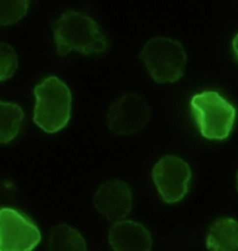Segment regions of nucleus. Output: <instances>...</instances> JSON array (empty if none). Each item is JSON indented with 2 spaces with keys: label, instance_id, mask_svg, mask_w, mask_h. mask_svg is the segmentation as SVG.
Here are the masks:
<instances>
[{
  "label": "nucleus",
  "instance_id": "nucleus-15",
  "mask_svg": "<svg viewBox=\"0 0 238 251\" xmlns=\"http://www.w3.org/2000/svg\"><path fill=\"white\" fill-rule=\"evenodd\" d=\"M232 51H234V55H235V58L238 61V34L232 40Z\"/></svg>",
  "mask_w": 238,
  "mask_h": 251
},
{
  "label": "nucleus",
  "instance_id": "nucleus-8",
  "mask_svg": "<svg viewBox=\"0 0 238 251\" xmlns=\"http://www.w3.org/2000/svg\"><path fill=\"white\" fill-rule=\"evenodd\" d=\"M94 205L97 211L110 222L124 220L132 207V195L127 183L110 180L103 183L94 195Z\"/></svg>",
  "mask_w": 238,
  "mask_h": 251
},
{
  "label": "nucleus",
  "instance_id": "nucleus-2",
  "mask_svg": "<svg viewBox=\"0 0 238 251\" xmlns=\"http://www.w3.org/2000/svg\"><path fill=\"white\" fill-rule=\"evenodd\" d=\"M34 124L45 132H58L70 121L72 92L58 77H46L34 88Z\"/></svg>",
  "mask_w": 238,
  "mask_h": 251
},
{
  "label": "nucleus",
  "instance_id": "nucleus-5",
  "mask_svg": "<svg viewBox=\"0 0 238 251\" xmlns=\"http://www.w3.org/2000/svg\"><path fill=\"white\" fill-rule=\"evenodd\" d=\"M42 239L39 227L14 208H0V251H33Z\"/></svg>",
  "mask_w": 238,
  "mask_h": 251
},
{
  "label": "nucleus",
  "instance_id": "nucleus-11",
  "mask_svg": "<svg viewBox=\"0 0 238 251\" xmlns=\"http://www.w3.org/2000/svg\"><path fill=\"white\" fill-rule=\"evenodd\" d=\"M48 251H86V242L76 229L58 225L51 230Z\"/></svg>",
  "mask_w": 238,
  "mask_h": 251
},
{
  "label": "nucleus",
  "instance_id": "nucleus-1",
  "mask_svg": "<svg viewBox=\"0 0 238 251\" xmlns=\"http://www.w3.org/2000/svg\"><path fill=\"white\" fill-rule=\"evenodd\" d=\"M54 39L58 55L64 57L72 51L85 55L103 54L107 40L100 25L82 12L67 11L54 24Z\"/></svg>",
  "mask_w": 238,
  "mask_h": 251
},
{
  "label": "nucleus",
  "instance_id": "nucleus-10",
  "mask_svg": "<svg viewBox=\"0 0 238 251\" xmlns=\"http://www.w3.org/2000/svg\"><path fill=\"white\" fill-rule=\"evenodd\" d=\"M206 245L209 251H238V222L222 217L209 227Z\"/></svg>",
  "mask_w": 238,
  "mask_h": 251
},
{
  "label": "nucleus",
  "instance_id": "nucleus-9",
  "mask_svg": "<svg viewBox=\"0 0 238 251\" xmlns=\"http://www.w3.org/2000/svg\"><path fill=\"white\" fill-rule=\"evenodd\" d=\"M109 242L113 251H151L152 236L149 230L132 220L116 222L109 232Z\"/></svg>",
  "mask_w": 238,
  "mask_h": 251
},
{
  "label": "nucleus",
  "instance_id": "nucleus-16",
  "mask_svg": "<svg viewBox=\"0 0 238 251\" xmlns=\"http://www.w3.org/2000/svg\"><path fill=\"white\" fill-rule=\"evenodd\" d=\"M237 190H238V173H237Z\"/></svg>",
  "mask_w": 238,
  "mask_h": 251
},
{
  "label": "nucleus",
  "instance_id": "nucleus-3",
  "mask_svg": "<svg viewBox=\"0 0 238 251\" xmlns=\"http://www.w3.org/2000/svg\"><path fill=\"white\" fill-rule=\"evenodd\" d=\"M190 109L204 138L225 140L234 129L237 110L216 91H204L194 95Z\"/></svg>",
  "mask_w": 238,
  "mask_h": 251
},
{
  "label": "nucleus",
  "instance_id": "nucleus-14",
  "mask_svg": "<svg viewBox=\"0 0 238 251\" xmlns=\"http://www.w3.org/2000/svg\"><path fill=\"white\" fill-rule=\"evenodd\" d=\"M18 69V57L15 49L8 45L0 42V82L11 79Z\"/></svg>",
  "mask_w": 238,
  "mask_h": 251
},
{
  "label": "nucleus",
  "instance_id": "nucleus-7",
  "mask_svg": "<svg viewBox=\"0 0 238 251\" xmlns=\"http://www.w3.org/2000/svg\"><path fill=\"white\" fill-rule=\"evenodd\" d=\"M152 177L161 198L168 204H174L186 196L192 173L183 159L164 156L154 167Z\"/></svg>",
  "mask_w": 238,
  "mask_h": 251
},
{
  "label": "nucleus",
  "instance_id": "nucleus-13",
  "mask_svg": "<svg viewBox=\"0 0 238 251\" xmlns=\"http://www.w3.org/2000/svg\"><path fill=\"white\" fill-rule=\"evenodd\" d=\"M30 0H0V25L18 23L28 11Z\"/></svg>",
  "mask_w": 238,
  "mask_h": 251
},
{
  "label": "nucleus",
  "instance_id": "nucleus-12",
  "mask_svg": "<svg viewBox=\"0 0 238 251\" xmlns=\"http://www.w3.org/2000/svg\"><path fill=\"white\" fill-rule=\"evenodd\" d=\"M23 119L24 113L18 104L0 101V143H9L18 135Z\"/></svg>",
  "mask_w": 238,
  "mask_h": 251
},
{
  "label": "nucleus",
  "instance_id": "nucleus-6",
  "mask_svg": "<svg viewBox=\"0 0 238 251\" xmlns=\"http://www.w3.org/2000/svg\"><path fill=\"white\" fill-rule=\"evenodd\" d=\"M151 109L146 100L138 94L130 92L118 98L107 112L109 129L118 135H131L146 126Z\"/></svg>",
  "mask_w": 238,
  "mask_h": 251
},
{
  "label": "nucleus",
  "instance_id": "nucleus-4",
  "mask_svg": "<svg viewBox=\"0 0 238 251\" xmlns=\"http://www.w3.org/2000/svg\"><path fill=\"white\" fill-rule=\"evenodd\" d=\"M141 61L158 83H171L182 79L186 69V52L180 42L170 37H155L141 51Z\"/></svg>",
  "mask_w": 238,
  "mask_h": 251
}]
</instances>
